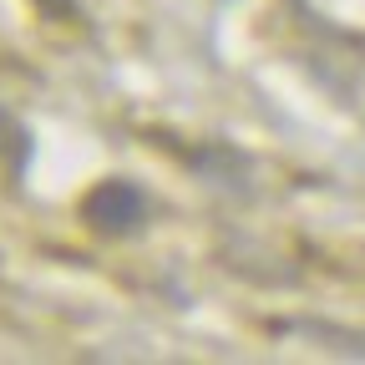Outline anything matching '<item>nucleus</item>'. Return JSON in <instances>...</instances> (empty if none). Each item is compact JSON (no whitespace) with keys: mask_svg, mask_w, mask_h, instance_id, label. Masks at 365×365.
<instances>
[{"mask_svg":"<svg viewBox=\"0 0 365 365\" xmlns=\"http://www.w3.org/2000/svg\"><path fill=\"white\" fill-rule=\"evenodd\" d=\"M81 218L97 228V234L122 239V234H132V228L148 218V203H143V193H137V182L107 178V182H97V188L81 198Z\"/></svg>","mask_w":365,"mask_h":365,"instance_id":"1","label":"nucleus"},{"mask_svg":"<svg viewBox=\"0 0 365 365\" xmlns=\"http://www.w3.org/2000/svg\"><path fill=\"white\" fill-rule=\"evenodd\" d=\"M0 158H6L16 173L31 163V127L16 112H6V107H0Z\"/></svg>","mask_w":365,"mask_h":365,"instance_id":"2","label":"nucleus"},{"mask_svg":"<svg viewBox=\"0 0 365 365\" xmlns=\"http://www.w3.org/2000/svg\"><path fill=\"white\" fill-rule=\"evenodd\" d=\"M36 6L51 16V21H61V16H71V11H76V0H36Z\"/></svg>","mask_w":365,"mask_h":365,"instance_id":"3","label":"nucleus"}]
</instances>
